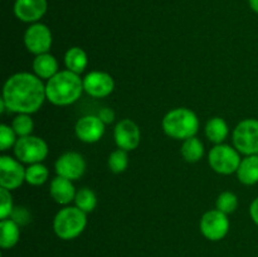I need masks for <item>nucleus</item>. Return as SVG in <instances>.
<instances>
[{
  "mask_svg": "<svg viewBox=\"0 0 258 257\" xmlns=\"http://www.w3.org/2000/svg\"><path fill=\"white\" fill-rule=\"evenodd\" d=\"M113 139L118 149H123L126 151L135 150L141 141L140 127L135 121L123 118L116 123L113 128Z\"/></svg>",
  "mask_w": 258,
  "mask_h": 257,
  "instance_id": "nucleus-13",
  "label": "nucleus"
},
{
  "mask_svg": "<svg viewBox=\"0 0 258 257\" xmlns=\"http://www.w3.org/2000/svg\"><path fill=\"white\" fill-rule=\"evenodd\" d=\"M13 150H14V155L18 160L29 164V165L42 163L49 153L48 144L42 138L34 135L18 138Z\"/></svg>",
  "mask_w": 258,
  "mask_h": 257,
  "instance_id": "nucleus-7",
  "label": "nucleus"
},
{
  "mask_svg": "<svg viewBox=\"0 0 258 257\" xmlns=\"http://www.w3.org/2000/svg\"><path fill=\"white\" fill-rule=\"evenodd\" d=\"M53 37L49 28L43 23H34L24 33V45L34 55L49 52Z\"/></svg>",
  "mask_w": 258,
  "mask_h": 257,
  "instance_id": "nucleus-9",
  "label": "nucleus"
},
{
  "mask_svg": "<svg viewBox=\"0 0 258 257\" xmlns=\"http://www.w3.org/2000/svg\"><path fill=\"white\" fill-rule=\"evenodd\" d=\"M75 206L85 213H91L97 207V196L90 188H81L75 197Z\"/></svg>",
  "mask_w": 258,
  "mask_h": 257,
  "instance_id": "nucleus-23",
  "label": "nucleus"
},
{
  "mask_svg": "<svg viewBox=\"0 0 258 257\" xmlns=\"http://www.w3.org/2000/svg\"><path fill=\"white\" fill-rule=\"evenodd\" d=\"M85 92L83 78L68 70L59 71L45 83L47 100L54 106H70Z\"/></svg>",
  "mask_w": 258,
  "mask_h": 257,
  "instance_id": "nucleus-2",
  "label": "nucleus"
},
{
  "mask_svg": "<svg viewBox=\"0 0 258 257\" xmlns=\"http://www.w3.org/2000/svg\"><path fill=\"white\" fill-rule=\"evenodd\" d=\"M204 133H206L207 139H208L209 141H212L214 145L223 144L224 140L228 138V123L226 122L224 118L216 116V117H212L207 121Z\"/></svg>",
  "mask_w": 258,
  "mask_h": 257,
  "instance_id": "nucleus-19",
  "label": "nucleus"
},
{
  "mask_svg": "<svg viewBox=\"0 0 258 257\" xmlns=\"http://www.w3.org/2000/svg\"><path fill=\"white\" fill-rule=\"evenodd\" d=\"M87 163L80 153L67 151L57 159L54 169L57 175L63 176L70 180H78L85 174Z\"/></svg>",
  "mask_w": 258,
  "mask_h": 257,
  "instance_id": "nucleus-12",
  "label": "nucleus"
},
{
  "mask_svg": "<svg viewBox=\"0 0 258 257\" xmlns=\"http://www.w3.org/2000/svg\"><path fill=\"white\" fill-rule=\"evenodd\" d=\"M228 216L218 209H211L202 216L199 228L202 234L209 241H221L228 234L229 231Z\"/></svg>",
  "mask_w": 258,
  "mask_h": 257,
  "instance_id": "nucleus-8",
  "label": "nucleus"
},
{
  "mask_svg": "<svg viewBox=\"0 0 258 257\" xmlns=\"http://www.w3.org/2000/svg\"><path fill=\"white\" fill-rule=\"evenodd\" d=\"M10 218L17 222L19 226H23V224H27L30 221V214L27 209L23 208V207H19V208H14Z\"/></svg>",
  "mask_w": 258,
  "mask_h": 257,
  "instance_id": "nucleus-30",
  "label": "nucleus"
},
{
  "mask_svg": "<svg viewBox=\"0 0 258 257\" xmlns=\"http://www.w3.org/2000/svg\"><path fill=\"white\" fill-rule=\"evenodd\" d=\"M10 126L15 131L18 138H23V136L32 135L34 130V121L28 113H17Z\"/></svg>",
  "mask_w": 258,
  "mask_h": 257,
  "instance_id": "nucleus-25",
  "label": "nucleus"
},
{
  "mask_svg": "<svg viewBox=\"0 0 258 257\" xmlns=\"http://www.w3.org/2000/svg\"><path fill=\"white\" fill-rule=\"evenodd\" d=\"M199 118L194 111L186 107H176L169 111L161 121V127L166 136L174 140H186L197 135Z\"/></svg>",
  "mask_w": 258,
  "mask_h": 257,
  "instance_id": "nucleus-3",
  "label": "nucleus"
},
{
  "mask_svg": "<svg viewBox=\"0 0 258 257\" xmlns=\"http://www.w3.org/2000/svg\"><path fill=\"white\" fill-rule=\"evenodd\" d=\"M47 0H15L14 14L24 23H38L47 13Z\"/></svg>",
  "mask_w": 258,
  "mask_h": 257,
  "instance_id": "nucleus-15",
  "label": "nucleus"
},
{
  "mask_svg": "<svg viewBox=\"0 0 258 257\" xmlns=\"http://www.w3.org/2000/svg\"><path fill=\"white\" fill-rule=\"evenodd\" d=\"M48 178H49V170L42 163L30 164L25 169V181L30 185H43L48 180Z\"/></svg>",
  "mask_w": 258,
  "mask_h": 257,
  "instance_id": "nucleus-24",
  "label": "nucleus"
},
{
  "mask_svg": "<svg viewBox=\"0 0 258 257\" xmlns=\"http://www.w3.org/2000/svg\"><path fill=\"white\" fill-rule=\"evenodd\" d=\"M45 100V85L33 73H15L3 87L2 101L10 112L32 115L40 110Z\"/></svg>",
  "mask_w": 258,
  "mask_h": 257,
  "instance_id": "nucleus-1",
  "label": "nucleus"
},
{
  "mask_svg": "<svg viewBox=\"0 0 258 257\" xmlns=\"http://www.w3.org/2000/svg\"><path fill=\"white\" fill-rule=\"evenodd\" d=\"M88 65V55L81 47H72L66 52L64 66L66 70L81 75L85 72Z\"/></svg>",
  "mask_w": 258,
  "mask_h": 257,
  "instance_id": "nucleus-21",
  "label": "nucleus"
},
{
  "mask_svg": "<svg viewBox=\"0 0 258 257\" xmlns=\"http://www.w3.org/2000/svg\"><path fill=\"white\" fill-rule=\"evenodd\" d=\"M128 151L123 150V149H116L115 151L110 154L108 156V168L112 173L121 174L127 169L128 166Z\"/></svg>",
  "mask_w": 258,
  "mask_h": 257,
  "instance_id": "nucleus-26",
  "label": "nucleus"
},
{
  "mask_svg": "<svg viewBox=\"0 0 258 257\" xmlns=\"http://www.w3.org/2000/svg\"><path fill=\"white\" fill-rule=\"evenodd\" d=\"M249 216L253 223L258 227V197L252 201L251 206H249Z\"/></svg>",
  "mask_w": 258,
  "mask_h": 257,
  "instance_id": "nucleus-32",
  "label": "nucleus"
},
{
  "mask_svg": "<svg viewBox=\"0 0 258 257\" xmlns=\"http://www.w3.org/2000/svg\"><path fill=\"white\" fill-rule=\"evenodd\" d=\"M97 116L101 118V121H102L105 125H110V123H112L113 121H115L116 115H115V111H113L112 108L103 107L98 111Z\"/></svg>",
  "mask_w": 258,
  "mask_h": 257,
  "instance_id": "nucleus-31",
  "label": "nucleus"
},
{
  "mask_svg": "<svg viewBox=\"0 0 258 257\" xmlns=\"http://www.w3.org/2000/svg\"><path fill=\"white\" fill-rule=\"evenodd\" d=\"M257 155H258V154H257Z\"/></svg>",
  "mask_w": 258,
  "mask_h": 257,
  "instance_id": "nucleus-34",
  "label": "nucleus"
},
{
  "mask_svg": "<svg viewBox=\"0 0 258 257\" xmlns=\"http://www.w3.org/2000/svg\"><path fill=\"white\" fill-rule=\"evenodd\" d=\"M216 208L227 216L234 213L238 208V197L232 191H222L216 201Z\"/></svg>",
  "mask_w": 258,
  "mask_h": 257,
  "instance_id": "nucleus-27",
  "label": "nucleus"
},
{
  "mask_svg": "<svg viewBox=\"0 0 258 257\" xmlns=\"http://www.w3.org/2000/svg\"><path fill=\"white\" fill-rule=\"evenodd\" d=\"M241 154L234 146L228 144H218L211 149L208 154V164L216 173L222 175H231L237 173L241 164Z\"/></svg>",
  "mask_w": 258,
  "mask_h": 257,
  "instance_id": "nucleus-5",
  "label": "nucleus"
},
{
  "mask_svg": "<svg viewBox=\"0 0 258 257\" xmlns=\"http://www.w3.org/2000/svg\"><path fill=\"white\" fill-rule=\"evenodd\" d=\"M233 146L244 156L258 154V120L244 118L234 127L232 134Z\"/></svg>",
  "mask_w": 258,
  "mask_h": 257,
  "instance_id": "nucleus-6",
  "label": "nucleus"
},
{
  "mask_svg": "<svg viewBox=\"0 0 258 257\" xmlns=\"http://www.w3.org/2000/svg\"><path fill=\"white\" fill-rule=\"evenodd\" d=\"M0 219L10 218L13 211H14V203H13V197L10 190L5 188H0Z\"/></svg>",
  "mask_w": 258,
  "mask_h": 257,
  "instance_id": "nucleus-29",
  "label": "nucleus"
},
{
  "mask_svg": "<svg viewBox=\"0 0 258 257\" xmlns=\"http://www.w3.org/2000/svg\"><path fill=\"white\" fill-rule=\"evenodd\" d=\"M237 178L244 185H254L258 183V155L244 156L237 169Z\"/></svg>",
  "mask_w": 258,
  "mask_h": 257,
  "instance_id": "nucleus-18",
  "label": "nucleus"
},
{
  "mask_svg": "<svg viewBox=\"0 0 258 257\" xmlns=\"http://www.w3.org/2000/svg\"><path fill=\"white\" fill-rule=\"evenodd\" d=\"M83 90L91 97H107L115 90V81L110 73L103 71H92L83 77Z\"/></svg>",
  "mask_w": 258,
  "mask_h": 257,
  "instance_id": "nucleus-11",
  "label": "nucleus"
},
{
  "mask_svg": "<svg viewBox=\"0 0 258 257\" xmlns=\"http://www.w3.org/2000/svg\"><path fill=\"white\" fill-rule=\"evenodd\" d=\"M33 71H34V75L40 80H50L53 76L59 72L57 58L49 52L35 55L33 60Z\"/></svg>",
  "mask_w": 258,
  "mask_h": 257,
  "instance_id": "nucleus-17",
  "label": "nucleus"
},
{
  "mask_svg": "<svg viewBox=\"0 0 258 257\" xmlns=\"http://www.w3.org/2000/svg\"><path fill=\"white\" fill-rule=\"evenodd\" d=\"M25 169L17 158L0 156V186L10 191L19 188L25 181Z\"/></svg>",
  "mask_w": 258,
  "mask_h": 257,
  "instance_id": "nucleus-10",
  "label": "nucleus"
},
{
  "mask_svg": "<svg viewBox=\"0 0 258 257\" xmlns=\"http://www.w3.org/2000/svg\"><path fill=\"white\" fill-rule=\"evenodd\" d=\"M180 153L184 160L188 163H198L204 155V145L198 138L193 136L183 141Z\"/></svg>",
  "mask_w": 258,
  "mask_h": 257,
  "instance_id": "nucleus-22",
  "label": "nucleus"
},
{
  "mask_svg": "<svg viewBox=\"0 0 258 257\" xmlns=\"http://www.w3.org/2000/svg\"><path fill=\"white\" fill-rule=\"evenodd\" d=\"M20 238V226L12 218L2 219L0 222V247L12 248Z\"/></svg>",
  "mask_w": 258,
  "mask_h": 257,
  "instance_id": "nucleus-20",
  "label": "nucleus"
},
{
  "mask_svg": "<svg viewBox=\"0 0 258 257\" xmlns=\"http://www.w3.org/2000/svg\"><path fill=\"white\" fill-rule=\"evenodd\" d=\"M87 226V213L76 206H66L57 212L53 219V229L57 237L64 241L75 239Z\"/></svg>",
  "mask_w": 258,
  "mask_h": 257,
  "instance_id": "nucleus-4",
  "label": "nucleus"
},
{
  "mask_svg": "<svg viewBox=\"0 0 258 257\" xmlns=\"http://www.w3.org/2000/svg\"><path fill=\"white\" fill-rule=\"evenodd\" d=\"M106 125L97 115H86L76 122L75 134L78 140L86 144H95L102 139Z\"/></svg>",
  "mask_w": 258,
  "mask_h": 257,
  "instance_id": "nucleus-14",
  "label": "nucleus"
},
{
  "mask_svg": "<svg viewBox=\"0 0 258 257\" xmlns=\"http://www.w3.org/2000/svg\"><path fill=\"white\" fill-rule=\"evenodd\" d=\"M18 140V135L13 130L12 126L7 123L0 125V150L7 151L10 148H14Z\"/></svg>",
  "mask_w": 258,
  "mask_h": 257,
  "instance_id": "nucleus-28",
  "label": "nucleus"
},
{
  "mask_svg": "<svg viewBox=\"0 0 258 257\" xmlns=\"http://www.w3.org/2000/svg\"><path fill=\"white\" fill-rule=\"evenodd\" d=\"M248 4L251 7V9L258 14V0H248Z\"/></svg>",
  "mask_w": 258,
  "mask_h": 257,
  "instance_id": "nucleus-33",
  "label": "nucleus"
},
{
  "mask_svg": "<svg viewBox=\"0 0 258 257\" xmlns=\"http://www.w3.org/2000/svg\"><path fill=\"white\" fill-rule=\"evenodd\" d=\"M77 190L73 185L72 180L66 179L63 176L57 175L52 179L49 185V194L55 203L60 206H68L71 202H75V197Z\"/></svg>",
  "mask_w": 258,
  "mask_h": 257,
  "instance_id": "nucleus-16",
  "label": "nucleus"
}]
</instances>
